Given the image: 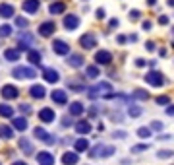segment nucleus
Returning <instances> with one entry per match:
<instances>
[{
    "label": "nucleus",
    "mask_w": 174,
    "mask_h": 165,
    "mask_svg": "<svg viewBox=\"0 0 174 165\" xmlns=\"http://www.w3.org/2000/svg\"><path fill=\"white\" fill-rule=\"evenodd\" d=\"M14 16V6L12 4H0V18H12Z\"/></svg>",
    "instance_id": "27"
},
{
    "label": "nucleus",
    "mask_w": 174,
    "mask_h": 165,
    "mask_svg": "<svg viewBox=\"0 0 174 165\" xmlns=\"http://www.w3.org/2000/svg\"><path fill=\"white\" fill-rule=\"evenodd\" d=\"M27 59H29V62H31V64H41L43 56H41L39 51H35V49H29V51H27Z\"/></svg>",
    "instance_id": "23"
},
{
    "label": "nucleus",
    "mask_w": 174,
    "mask_h": 165,
    "mask_svg": "<svg viewBox=\"0 0 174 165\" xmlns=\"http://www.w3.org/2000/svg\"><path fill=\"white\" fill-rule=\"evenodd\" d=\"M118 24H120V21L116 20V18H112L110 21H108V27H110V29H116V27H118Z\"/></svg>",
    "instance_id": "43"
},
{
    "label": "nucleus",
    "mask_w": 174,
    "mask_h": 165,
    "mask_svg": "<svg viewBox=\"0 0 174 165\" xmlns=\"http://www.w3.org/2000/svg\"><path fill=\"white\" fill-rule=\"evenodd\" d=\"M64 10H66V4H64V2H52L50 8H48V12L52 14V16H58V14H62Z\"/></svg>",
    "instance_id": "26"
},
{
    "label": "nucleus",
    "mask_w": 174,
    "mask_h": 165,
    "mask_svg": "<svg viewBox=\"0 0 174 165\" xmlns=\"http://www.w3.org/2000/svg\"><path fill=\"white\" fill-rule=\"evenodd\" d=\"M141 29H143V31H149V29H151V21H149V20L141 24Z\"/></svg>",
    "instance_id": "47"
},
{
    "label": "nucleus",
    "mask_w": 174,
    "mask_h": 165,
    "mask_svg": "<svg viewBox=\"0 0 174 165\" xmlns=\"http://www.w3.org/2000/svg\"><path fill=\"white\" fill-rule=\"evenodd\" d=\"M85 111V105L81 101H74V103H70V115H74V117H79Z\"/></svg>",
    "instance_id": "20"
},
{
    "label": "nucleus",
    "mask_w": 174,
    "mask_h": 165,
    "mask_svg": "<svg viewBox=\"0 0 174 165\" xmlns=\"http://www.w3.org/2000/svg\"><path fill=\"white\" fill-rule=\"evenodd\" d=\"M39 6H41L39 0H23L21 8H23V12H27V14H37L39 12Z\"/></svg>",
    "instance_id": "13"
},
{
    "label": "nucleus",
    "mask_w": 174,
    "mask_h": 165,
    "mask_svg": "<svg viewBox=\"0 0 174 165\" xmlns=\"http://www.w3.org/2000/svg\"><path fill=\"white\" fill-rule=\"evenodd\" d=\"M108 89H112V84H110V82H101V84H95V85H93V88L89 89V97L93 99V97L101 95V91H108Z\"/></svg>",
    "instance_id": "3"
},
{
    "label": "nucleus",
    "mask_w": 174,
    "mask_h": 165,
    "mask_svg": "<svg viewBox=\"0 0 174 165\" xmlns=\"http://www.w3.org/2000/svg\"><path fill=\"white\" fill-rule=\"evenodd\" d=\"M12 165H27V163H25V161H14Z\"/></svg>",
    "instance_id": "54"
},
{
    "label": "nucleus",
    "mask_w": 174,
    "mask_h": 165,
    "mask_svg": "<svg viewBox=\"0 0 174 165\" xmlns=\"http://www.w3.org/2000/svg\"><path fill=\"white\" fill-rule=\"evenodd\" d=\"M19 111L27 115V113H31V107H29V105H25V103H23V105H19Z\"/></svg>",
    "instance_id": "45"
},
{
    "label": "nucleus",
    "mask_w": 174,
    "mask_h": 165,
    "mask_svg": "<svg viewBox=\"0 0 174 165\" xmlns=\"http://www.w3.org/2000/svg\"><path fill=\"white\" fill-rule=\"evenodd\" d=\"M14 128H16V130H19V132H23V130H27V119L25 117H18V119H14Z\"/></svg>",
    "instance_id": "22"
},
{
    "label": "nucleus",
    "mask_w": 174,
    "mask_h": 165,
    "mask_svg": "<svg viewBox=\"0 0 174 165\" xmlns=\"http://www.w3.org/2000/svg\"><path fill=\"white\" fill-rule=\"evenodd\" d=\"M159 24H161V25H166V24H168V16H161V18H159Z\"/></svg>",
    "instance_id": "49"
},
{
    "label": "nucleus",
    "mask_w": 174,
    "mask_h": 165,
    "mask_svg": "<svg viewBox=\"0 0 174 165\" xmlns=\"http://www.w3.org/2000/svg\"><path fill=\"white\" fill-rule=\"evenodd\" d=\"M54 31H56L54 21H43V24L39 25V35H41V37H50Z\"/></svg>",
    "instance_id": "6"
},
{
    "label": "nucleus",
    "mask_w": 174,
    "mask_h": 165,
    "mask_svg": "<svg viewBox=\"0 0 174 165\" xmlns=\"http://www.w3.org/2000/svg\"><path fill=\"white\" fill-rule=\"evenodd\" d=\"M91 130H93V126H91L89 120H79V123L76 124V132L77 134H89Z\"/></svg>",
    "instance_id": "18"
},
{
    "label": "nucleus",
    "mask_w": 174,
    "mask_h": 165,
    "mask_svg": "<svg viewBox=\"0 0 174 165\" xmlns=\"http://www.w3.org/2000/svg\"><path fill=\"white\" fill-rule=\"evenodd\" d=\"M54 155L50 152H39L37 154V163L39 165H54Z\"/></svg>",
    "instance_id": "10"
},
{
    "label": "nucleus",
    "mask_w": 174,
    "mask_h": 165,
    "mask_svg": "<svg viewBox=\"0 0 174 165\" xmlns=\"http://www.w3.org/2000/svg\"><path fill=\"white\" fill-rule=\"evenodd\" d=\"M128 115H130V117H132V119H135V117H139V115H141V107L130 105V107H128Z\"/></svg>",
    "instance_id": "36"
},
{
    "label": "nucleus",
    "mask_w": 174,
    "mask_h": 165,
    "mask_svg": "<svg viewBox=\"0 0 174 165\" xmlns=\"http://www.w3.org/2000/svg\"><path fill=\"white\" fill-rule=\"evenodd\" d=\"M50 97H52V101L56 105H66L68 103V95H66L64 89H54L52 93H50Z\"/></svg>",
    "instance_id": "12"
},
{
    "label": "nucleus",
    "mask_w": 174,
    "mask_h": 165,
    "mask_svg": "<svg viewBox=\"0 0 174 165\" xmlns=\"http://www.w3.org/2000/svg\"><path fill=\"white\" fill-rule=\"evenodd\" d=\"M77 25H79V18L76 16V14H68V16H64V27H66L68 31L77 29Z\"/></svg>",
    "instance_id": "9"
},
{
    "label": "nucleus",
    "mask_w": 174,
    "mask_h": 165,
    "mask_svg": "<svg viewBox=\"0 0 174 165\" xmlns=\"http://www.w3.org/2000/svg\"><path fill=\"white\" fill-rule=\"evenodd\" d=\"M52 51L56 53V54H60V56H66L68 53H70V45L66 41H62V39H56L54 43H52Z\"/></svg>",
    "instance_id": "5"
},
{
    "label": "nucleus",
    "mask_w": 174,
    "mask_h": 165,
    "mask_svg": "<svg viewBox=\"0 0 174 165\" xmlns=\"http://www.w3.org/2000/svg\"><path fill=\"white\" fill-rule=\"evenodd\" d=\"M4 59L10 60V62H16V60H19V51H18V49H6V51H4Z\"/></svg>",
    "instance_id": "25"
},
{
    "label": "nucleus",
    "mask_w": 174,
    "mask_h": 165,
    "mask_svg": "<svg viewBox=\"0 0 174 165\" xmlns=\"http://www.w3.org/2000/svg\"><path fill=\"white\" fill-rule=\"evenodd\" d=\"M95 16H97L99 20H105V18H106V14H105V10H103V8H99V10H97V14H95Z\"/></svg>",
    "instance_id": "46"
},
{
    "label": "nucleus",
    "mask_w": 174,
    "mask_h": 165,
    "mask_svg": "<svg viewBox=\"0 0 174 165\" xmlns=\"http://www.w3.org/2000/svg\"><path fill=\"white\" fill-rule=\"evenodd\" d=\"M0 138L12 140V138H14V128L8 126V124H2V126H0Z\"/></svg>",
    "instance_id": "24"
},
{
    "label": "nucleus",
    "mask_w": 174,
    "mask_h": 165,
    "mask_svg": "<svg viewBox=\"0 0 174 165\" xmlns=\"http://www.w3.org/2000/svg\"><path fill=\"white\" fill-rule=\"evenodd\" d=\"M135 66H139V68L145 66V60H143V59H137V60H135Z\"/></svg>",
    "instance_id": "53"
},
{
    "label": "nucleus",
    "mask_w": 174,
    "mask_h": 165,
    "mask_svg": "<svg viewBox=\"0 0 174 165\" xmlns=\"http://www.w3.org/2000/svg\"><path fill=\"white\" fill-rule=\"evenodd\" d=\"M85 72H87V78L95 80V78L101 74V70H99V66H97V64H93V66H87V68H85Z\"/></svg>",
    "instance_id": "30"
},
{
    "label": "nucleus",
    "mask_w": 174,
    "mask_h": 165,
    "mask_svg": "<svg viewBox=\"0 0 174 165\" xmlns=\"http://www.w3.org/2000/svg\"><path fill=\"white\" fill-rule=\"evenodd\" d=\"M12 25H8V24H4V25H0V37H10L12 35Z\"/></svg>",
    "instance_id": "35"
},
{
    "label": "nucleus",
    "mask_w": 174,
    "mask_h": 165,
    "mask_svg": "<svg viewBox=\"0 0 174 165\" xmlns=\"http://www.w3.org/2000/svg\"><path fill=\"white\" fill-rule=\"evenodd\" d=\"M147 4H149V6H155V4H157V0H147Z\"/></svg>",
    "instance_id": "55"
},
{
    "label": "nucleus",
    "mask_w": 174,
    "mask_h": 165,
    "mask_svg": "<svg viewBox=\"0 0 174 165\" xmlns=\"http://www.w3.org/2000/svg\"><path fill=\"white\" fill-rule=\"evenodd\" d=\"M145 82L149 85H153V88H161L164 84V76H163V72H159V70H151V72L145 74Z\"/></svg>",
    "instance_id": "2"
},
{
    "label": "nucleus",
    "mask_w": 174,
    "mask_h": 165,
    "mask_svg": "<svg viewBox=\"0 0 174 165\" xmlns=\"http://www.w3.org/2000/svg\"><path fill=\"white\" fill-rule=\"evenodd\" d=\"M139 16H141L139 10H132V12H130V20H139Z\"/></svg>",
    "instance_id": "44"
},
{
    "label": "nucleus",
    "mask_w": 174,
    "mask_h": 165,
    "mask_svg": "<svg viewBox=\"0 0 174 165\" xmlns=\"http://www.w3.org/2000/svg\"><path fill=\"white\" fill-rule=\"evenodd\" d=\"M43 78H45V82H48V84H56L60 80V74H58L54 68H45L43 70Z\"/></svg>",
    "instance_id": "14"
},
{
    "label": "nucleus",
    "mask_w": 174,
    "mask_h": 165,
    "mask_svg": "<svg viewBox=\"0 0 174 165\" xmlns=\"http://www.w3.org/2000/svg\"><path fill=\"white\" fill-rule=\"evenodd\" d=\"M157 157H161V159H166V157H172V152H170V150H161V152L157 154Z\"/></svg>",
    "instance_id": "40"
},
{
    "label": "nucleus",
    "mask_w": 174,
    "mask_h": 165,
    "mask_svg": "<svg viewBox=\"0 0 174 165\" xmlns=\"http://www.w3.org/2000/svg\"><path fill=\"white\" fill-rule=\"evenodd\" d=\"M126 39H128L126 35H118V37H116V41H118L120 45H124V43H126Z\"/></svg>",
    "instance_id": "50"
},
{
    "label": "nucleus",
    "mask_w": 174,
    "mask_h": 165,
    "mask_svg": "<svg viewBox=\"0 0 174 165\" xmlns=\"http://www.w3.org/2000/svg\"><path fill=\"white\" fill-rule=\"evenodd\" d=\"M79 45L83 49H93L97 45V37L93 33H87V35H81V39H79Z\"/></svg>",
    "instance_id": "11"
},
{
    "label": "nucleus",
    "mask_w": 174,
    "mask_h": 165,
    "mask_svg": "<svg viewBox=\"0 0 174 165\" xmlns=\"http://www.w3.org/2000/svg\"><path fill=\"white\" fill-rule=\"evenodd\" d=\"M12 76L18 78V80H23V78H27V80H33L35 76H37V72L31 68V66H16L12 70Z\"/></svg>",
    "instance_id": "1"
},
{
    "label": "nucleus",
    "mask_w": 174,
    "mask_h": 165,
    "mask_svg": "<svg viewBox=\"0 0 174 165\" xmlns=\"http://www.w3.org/2000/svg\"><path fill=\"white\" fill-rule=\"evenodd\" d=\"M79 161V157H77V154L76 152H66L62 155V163L64 165H76Z\"/></svg>",
    "instance_id": "19"
},
{
    "label": "nucleus",
    "mask_w": 174,
    "mask_h": 165,
    "mask_svg": "<svg viewBox=\"0 0 174 165\" xmlns=\"http://www.w3.org/2000/svg\"><path fill=\"white\" fill-rule=\"evenodd\" d=\"M68 88H70L72 91H83L85 85H83V84H77V82H68Z\"/></svg>",
    "instance_id": "37"
},
{
    "label": "nucleus",
    "mask_w": 174,
    "mask_h": 165,
    "mask_svg": "<svg viewBox=\"0 0 174 165\" xmlns=\"http://www.w3.org/2000/svg\"><path fill=\"white\" fill-rule=\"evenodd\" d=\"M18 95H19V89L16 85H4L2 88V97L4 99H16Z\"/></svg>",
    "instance_id": "16"
},
{
    "label": "nucleus",
    "mask_w": 174,
    "mask_h": 165,
    "mask_svg": "<svg viewBox=\"0 0 174 165\" xmlns=\"http://www.w3.org/2000/svg\"><path fill=\"white\" fill-rule=\"evenodd\" d=\"M0 117H6V119H10V117H14V109L10 105H6V103H2L0 105Z\"/></svg>",
    "instance_id": "31"
},
{
    "label": "nucleus",
    "mask_w": 174,
    "mask_h": 165,
    "mask_svg": "<svg viewBox=\"0 0 174 165\" xmlns=\"http://www.w3.org/2000/svg\"><path fill=\"white\" fill-rule=\"evenodd\" d=\"M16 25L23 29V27H27V20L25 18H16Z\"/></svg>",
    "instance_id": "41"
},
{
    "label": "nucleus",
    "mask_w": 174,
    "mask_h": 165,
    "mask_svg": "<svg viewBox=\"0 0 174 165\" xmlns=\"http://www.w3.org/2000/svg\"><path fill=\"white\" fill-rule=\"evenodd\" d=\"M132 99H141V101H147L149 99V91H145V89H135L132 93Z\"/></svg>",
    "instance_id": "32"
},
{
    "label": "nucleus",
    "mask_w": 174,
    "mask_h": 165,
    "mask_svg": "<svg viewBox=\"0 0 174 165\" xmlns=\"http://www.w3.org/2000/svg\"><path fill=\"white\" fill-rule=\"evenodd\" d=\"M29 93H31V97H35V99H43V97L47 95L45 85H41V84H35V85H31V88H29Z\"/></svg>",
    "instance_id": "17"
},
{
    "label": "nucleus",
    "mask_w": 174,
    "mask_h": 165,
    "mask_svg": "<svg viewBox=\"0 0 174 165\" xmlns=\"http://www.w3.org/2000/svg\"><path fill=\"white\" fill-rule=\"evenodd\" d=\"M149 128H151V130H163V123H159V120H153Z\"/></svg>",
    "instance_id": "42"
},
{
    "label": "nucleus",
    "mask_w": 174,
    "mask_h": 165,
    "mask_svg": "<svg viewBox=\"0 0 174 165\" xmlns=\"http://www.w3.org/2000/svg\"><path fill=\"white\" fill-rule=\"evenodd\" d=\"M19 148L23 150L27 155H29V154H33V144H31V142H29L27 138H21V140H19Z\"/></svg>",
    "instance_id": "29"
},
{
    "label": "nucleus",
    "mask_w": 174,
    "mask_h": 165,
    "mask_svg": "<svg viewBox=\"0 0 174 165\" xmlns=\"http://www.w3.org/2000/svg\"><path fill=\"white\" fill-rule=\"evenodd\" d=\"M145 49H147V51H155V43H153V41H149L147 45H145Z\"/></svg>",
    "instance_id": "52"
},
{
    "label": "nucleus",
    "mask_w": 174,
    "mask_h": 165,
    "mask_svg": "<svg viewBox=\"0 0 174 165\" xmlns=\"http://www.w3.org/2000/svg\"><path fill=\"white\" fill-rule=\"evenodd\" d=\"M83 56L81 54H70V59H68V64L72 68H79V66H83Z\"/></svg>",
    "instance_id": "21"
},
{
    "label": "nucleus",
    "mask_w": 174,
    "mask_h": 165,
    "mask_svg": "<svg viewBox=\"0 0 174 165\" xmlns=\"http://www.w3.org/2000/svg\"><path fill=\"white\" fill-rule=\"evenodd\" d=\"M33 43V35L31 33H21L19 35V47H18V51H21V49H23V51H29V45H31Z\"/></svg>",
    "instance_id": "15"
},
{
    "label": "nucleus",
    "mask_w": 174,
    "mask_h": 165,
    "mask_svg": "<svg viewBox=\"0 0 174 165\" xmlns=\"http://www.w3.org/2000/svg\"><path fill=\"white\" fill-rule=\"evenodd\" d=\"M56 115H54V109H50V107H43V109L39 111V120H43V123H54Z\"/></svg>",
    "instance_id": "7"
},
{
    "label": "nucleus",
    "mask_w": 174,
    "mask_h": 165,
    "mask_svg": "<svg viewBox=\"0 0 174 165\" xmlns=\"http://www.w3.org/2000/svg\"><path fill=\"white\" fill-rule=\"evenodd\" d=\"M33 136H35L37 140L47 142V144H52V142H56V138H52V136H50V134L45 130V128H41V126H37V128L33 130Z\"/></svg>",
    "instance_id": "8"
},
{
    "label": "nucleus",
    "mask_w": 174,
    "mask_h": 165,
    "mask_svg": "<svg viewBox=\"0 0 174 165\" xmlns=\"http://www.w3.org/2000/svg\"><path fill=\"white\" fill-rule=\"evenodd\" d=\"M95 62L97 64H101V66H106V64H110L112 62V54H110V51H97L95 53Z\"/></svg>",
    "instance_id": "4"
},
{
    "label": "nucleus",
    "mask_w": 174,
    "mask_h": 165,
    "mask_svg": "<svg viewBox=\"0 0 174 165\" xmlns=\"http://www.w3.org/2000/svg\"><path fill=\"white\" fill-rule=\"evenodd\" d=\"M145 150H149V144H137V146L132 148V152L134 154H141V152H145Z\"/></svg>",
    "instance_id": "39"
},
{
    "label": "nucleus",
    "mask_w": 174,
    "mask_h": 165,
    "mask_svg": "<svg viewBox=\"0 0 174 165\" xmlns=\"http://www.w3.org/2000/svg\"><path fill=\"white\" fill-rule=\"evenodd\" d=\"M166 115H170V117H174V105H168V107H166Z\"/></svg>",
    "instance_id": "51"
},
{
    "label": "nucleus",
    "mask_w": 174,
    "mask_h": 165,
    "mask_svg": "<svg viewBox=\"0 0 174 165\" xmlns=\"http://www.w3.org/2000/svg\"><path fill=\"white\" fill-rule=\"evenodd\" d=\"M114 152H116L114 146H106V148H101V152H99L97 155H101V157H110Z\"/></svg>",
    "instance_id": "33"
},
{
    "label": "nucleus",
    "mask_w": 174,
    "mask_h": 165,
    "mask_svg": "<svg viewBox=\"0 0 174 165\" xmlns=\"http://www.w3.org/2000/svg\"><path fill=\"white\" fill-rule=\"evenodd\" d=\"M74 148H76V154H79V152H87V150H89V142H87L85 138H79L76 144H74Z\"/></svg>",
    "instance_id": "28"
},
{
    "label": "nucleus",
    "mask_w": 174,
    "mask_h": 165,
    "mask_svg": "<svg viewBox=\"0 0 174 165\" xmlns=\"http://www.w3.org/2000/svg\"><path fill=\"white\" fill-rule=\"evenodd\" d=\"M137 136H139V138H143V140H147L149 136H151V128H149V126H141V128H137Z\"/></svg>",
    "instance_id": "34"
},
{
    "label": "nucleus",
    "mask_w": 174,
    "mask_h": 165,
    "mask_svg": "<svg viewBox=\"0 0 174 165\" xmlns=\"http://www.w3.org/2000/svg\"><path fill=\"white\" fill-rule=\"evenodd\" d=\"M157 105H161V107L163 105H170V97L168 95H159L157 97Z\"/></svg>",
    "instance_id": "38"
},
{
    "label": "nucleus",
    "mask_w": 174,
    "mask_h": 165,
    "mask_svg": "<svg viewBox=\"0 0 174 165\" xmlns=\"http://www.w3.org/2000/svg\"><path fill=\"white\" fill-rule=\"evenodd\" d=\"M112 136H114V138H126V132H124V130H118V132L114 130V134H112Z\"/></svg>",
    "instance_id": "48"
}]
</instances>
